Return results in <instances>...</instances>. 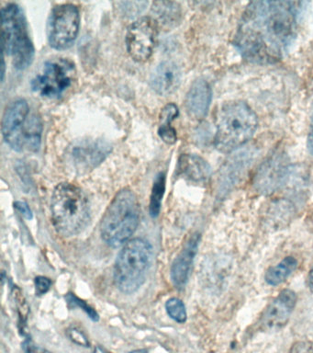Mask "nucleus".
Segmentation results:
<instances>
[{
	"label": "nucleus",
	"instance_id": "1",
	"mask_svg": "<svg viewBox=\"0 0 313 353\" xmlns=\"http://www.w3.org/2000/svg\"><path fill=\"white\" fill-rule=\"evenodd\" d=\"M298 4L290 1L250 3L235 37V46L241 54L257 63L281 60L296 38Z\"/></svg>",
	"mask_w": 313,
	"mask_h": 353
},
{
	"label": "nucleus",
	"instance_id": "2",
	"mask_svg": "<svg viewBox=\"0 0 313 353\" xmlns=\"http://www.w3.org/2000/svg\"><path fill=\"white\" fill-rule=\"evenodd\" d=\"M51 212L57 233L67 237L76 236L89 223V201L80 188L63 182L57 185L52 195Z\"/></svg>",
	"mask_w": 313,
	"mask_h": 353
},
{
	"label": "nucleus",
	"instance_id": "3",
	"mask_svg": "<svg viewBox=\"0 0 313 353\" xmlns=\"http://www.w3.org/2000/svg\"><path fill=\"white\" fill-rule=\"evenodd\" d=\"M5 142L17 152H37L42 143L43 123L28 102L18 99L5 110L1 124Z\"/></svg>",
	"mask_w": 313,
	"mask_h": 353
},
{
	"label": "nucleus",
	"instance_id": "4",
	"mask_svg": "<svg viewBox=\"0 0 313 353\" xmlns=\"http://www.w3.org/2000/svg\"><path fill=\"white\" fill-rule=\"evenodd\" d=\"M138 199L131 190H120L104 214L100 232L102 239L111 248L126 244L140 223Z\"/></svg>",
	"mask_w": 313,
	"mask_h": 353
},
{
	"label": "nucleus",
	"instance_id": "5",
	"mask_svg": "<svg viewBox=\"0 0 313 353\" xmlns=\"http://www.w3.org/2000/svg\"><path fill=\"white\" fill-rule=\"evenodd\" d=\"M258 125L254 110L243 101L224 105L219 113L215 146L222 153H230L254 137Z\"/></svg>",
	"mask_w": 313,
	"mask_h": 353
},
{
	"label": "nucleus",
	"instance_id": "6",
	"mask_svg": "<svg viewBox=\"0 0 313 353\" xmlns=\"http://www.w3.org/2000/svg\"><path fill=\"white\" fill-rule=\"evenodd\" d=\"M2 54L12 58L13 65L23 70L32 65L35 49L21 8L9 3L1 8Z\"/></svg>",
	"mask_w": 313,
	"mask_h": 353
},
{
	"label": "nucleus",
	"instance_id": "7",
	"mask_svg": "<svg viewBox=\"0 0 313 353\" xmlns=\"http://www.w3.org/2000/svg\"><path fill=\"white\" fill-rule=\"evenodd\" d=\"M153 261V248L142 239L129 240L117 256L114 281L117 288L126 294L138 291L147 280Z\"/></svg>",
	"mask_w": 313,
	"mask_h": 353
},
{
	"label": "nucleus",
	"instance_id": "8",
	"mask_svg": "<svg viewBox=\"0 0 313 353\" xmlns=\"http://www.w3.org/2000/svg\"><path fill=\"white\" fill-rule=\"evenodd\" d=\"M76 72L75 63L68 58L46 61L42 71L32 79V90L45 98H59L72 85Z\"/></svg>",
	"mask_w": 313,
	"mask_h": 353
},
{
	"label": "nucleus",
	"instance_id": "9",
	"mask_svg": "<svg viewBox=\"0 0 313 353\" xmlns=\"http://www.w3.org/2000/svg\"><path fill=\"white\" fill-rule=\"evenodd\" d=\"M80 28V12L76 5H57L51 11L47 24L48 41L56 50H67L75 43Z\"/></svg>",
	"mask_w": 313,
	"mask_h": 353
},
{
	"label": "nucleus",
	"instance_id": "10",
	"mask_svg": "<svg viewBox=\"0 0 313 353\" xmlns=\"http://www.w3.org/2000/svg\"><path fill=\"white\" fill-rule=\"evenodd\" d=\"M159 33V24L153 17H142L129 26L125 43L128 54L136 62L152 57Z\"/></svg>",
	"mask_w": 313,
	"mask_h": 353
},
{
	"label": "nucleus",
	"instance_id": "11",
	"mask_svg": "<svg viewBox=\"0 0 313 353\" xmlns=\"http://www.w3.org/2000/svg\"><path fill=\"white\" fill-rule=\"evenodd\" d=\"M296 294L292 290L279 292L261 316V327L266 330H277L285 327L295 308Z\"/></svg>",
	"mask_w": 313,
	"mask_h": 353
},
{
	"label": "nucleus",
	"instance_id": "12",
	"mask_svg": "<svg viewBox=\"0 0 313 353\" xmlns=\"http://www.w3.org/2000/svg\"><path fill=\"white\" fill-rule=\"evenodd\" d=\"M288 165L282 154L270 157L263 163L255 179V188L261 194H271L287 181Z\"/></svg>",
	"mask_w": 313,
	"mask_h": 353
},
{
	"label": "nucleus",
	"instance_id": "13",
	"mask_svg": "<svg viewBox=\"0 0 313 353\" xmlns=\"http://www.w3.org/2000/svg\"><path fill=\"white\" fill-rule=\"evenodd\" d=\"M180 68L171 61L159 63L151 77L150 84L153 90L161 96H169L174 93L181 82Z\"/></svg>",
	"mask_w": 313,
	"mask_h": 353
},
{
	"label": "nucleus",
	"instance_id": "14",
	"mask_svg": "<svg viewBox=\"0 0 313 353\" xmlns=\"http://www.w3.org/2000/svg\"><path fill=\"white\" fill-rule=\"evenodd\" d=\"M211 101V90L204 79H197L192 84L186 94L185 106L186 112L195 120H202L208 113Z\"/></svg>",
	"mask_w": 313,
	"mask_h": 353
},
{
	"label": "nucleus",
	"instance_id": "15",
	"mask_svg": "<svg viewBox=\"0 0 313 353\" xmlns=\"http://www.w3.org/2000/svg\"><path fill=\"white\" fill-rule=\"evenodd\" d=\"M199 236L196 234L188 240L184 250L173 262L171 268V279L173 283L178 288H183L188 283L191 274L192 263L196 256Z\"/></svg>",
	"mask_w": 313,
	"mask_h": 353
},
{
	"label": "nucleus",
	"instance_id": "16",
	"mask_svg": "<svg viewBox=\"0 0 313 353\" xmlns=\"http://www.w3.org/2000/svg\"><path fill=\"white\" fill-rule=\"evenodd\" d=\"M109 150V145L106 143L96 141L76 146L73 149V157L78 164L87 168H94L105 159Z\"/></svg>",
	"mask_w": 313,
	"mask_h": 353
},
{
	"label": "nucleus",
	"instance_id": "17",
	"mask_svg": "<svg viewBox=\"0 0 313 353\" xmlns=\"http://www.w3.org/2000/svg\"><path fill=\"white\" fill-rule=\"evenodd\" d=\"M295 207L288 200H277L268 207L265 217L266 228L279 230L290 225L295 215Z\"/></svg>",
	"mask_w": 313,
	"mask_h": 353
},
{
	"label": "nucleus",
	"instance_id": "18",
	"mask_svg": "<svg viewBox=\"0 0 313 353\" xmlns=\"http://www.w3.org/2000/svg\"><path fill=\"white\" fill-rule=\"evenodd\" d=\"M178 170L186 178L195 182H205L211 178V168L204 159L196 154H183Z\"/></svg>",
	"mask_w": 313,
	"mask_h": 353
},
{
	"label": "nucleus",
	"instance_id": "19",
	"mask_svg": "<svg viewBox=\"0 0 313 353\" xmlns=\"http://www.w3.org/2000/svg\"><path fill=\"white\" fill-rule=\"evenodd\" d=\"M296 268H298V261L293 256H287L279 263L269 268L266 273V281L271 286L279 285L295 272Z\"/></svg>",
	"mask_w": 313,
	"mask_h": 353
},
{
	"label": "nucleus",
	"instance_id": "20",
	"mask_svg": "<svg viewBox=\"0 0 313 353\" xmlns=\"http://www.w3.org/2000/svg\"><path fill=\"white\" fill-rule=\"evenodd\" d=\"M152 10L155 16L153 19L158 24H175L181 16L180 7L175 2H155L153 3Z\"/></svg>",
	"mask_w": 313,
	"mask_h": 353
},
{
	"label": "nucleus",
	"instance_id": "21",
	"mask_svg": "<svg viewBox=\"0 0 313 353\" xmlns=\"http://www.w3.org/2000/svg\"><path fill=\"white\" fill-rule=\"evenodd\" d=\"M166 190V174L160 172L153 181L152 193L150 197V214L156 218L160 214L162 200Z\"/></svg>",
	"mask_w": 313,
	"mask_h": 353
},
{
	"label": "nucleus",
	"instance_id": "22",
	"mask_svg": "<svg viewBox=\"0 0 313 353\" xmlns=\"http://www.w3.org/2000/svg\"><path fill=\"white\" fill-rule=\"evenodd\" d=\"M166 309L169 316L175 322L183 324L186 321V306L178 298L172 297L167 300Z\"/></svg>",
	"mask_w": 313,
	"mask_h": 353
},
{
	"label": "nucleus",
	"instance_id": "23",
	"mask_svg": "<svg viewBox=\"0 0 313 353\" xmlns=\"http://www.w3.org/2000/svg\"><path fill=\"white\" fill-rule=\"evenodd\" d=\"M65 299H67L70 308L79 307L83 309V310L89 314V316L93 321H98V319H100L97 312H96L91 306L87 305L86 302H84L83 300H80L78 297H76L75 294H68Z\"/></svg>",
	"mask_w": 313,
	"mask_h": 353
},
{
	"label": "nucleus",
	"instance_id": "24",
	"mask_svg": "<svg viewBox=\"0 0 313 353\" xmlns=\"http://www.w3.org/2000/svg\"><path fill=\"white\" fill-rule=\"evenodd\" d=\"M178 112H178L177 105L174 103L167 104L166 106H164L163 110H161L160 117H159L160 124H162V125H170L172 121L177 117Z\"/></svg>",
	"mask_w": 313,
	"mask_h": 353
},
{
	"label": "nucleus",
	"instance_id": "25",
	"mask_svg": "<svg viewBox=\"0 0 313 353\" xmlns=\"http://www.w3.org/2000/svg\"><path fill=\"white\" fill-rule=\"evenodd\" d=\"M158 134L161 139L167 145H173V143L177 142V131H175V129L171 124L170 125H162L160 124L158 129Z\"/></svg>",
	"mask_w": 313,
	"mask_h": 353
},
{
	"label": "nucleus",
	"instance_id": "26",
	"mask_svg": "<svg viewBox=\"0 0 313 353\" xmlns=\"http://www.w3.org/2000/svg\"><path fill=\"white\" fill-rule=\"evenodd\" d=\"M68 338L74 343L79 345V346L89 347L90 346L89 339L85 335L84 332L76 327H71L67 330Z\"/></svg>",
	"mask_w": 313,
	"mask_h": 353
},
{
	"label": "nucleus",
	"instance_id": "27",
	"mask_svg": "<svg viewBox=\"0 0 313 353\" xmlns=\"http://www.w3.org/2000/svg\"><path fill=\"white\" fill-rule=\"evenodd\" d=\"M35 288H36V294H45L51 288L52 281L50 279L43 277V276H38L35 278Z\"/></svg>",
	"mask_w": 313,
	"mask_h": 353
},
{
	"label": "nucleus",
	"instance_id": "28",
	"mask_svg": "<svg viewBox=\"0 0 313 353\" xmlns=\"http://www.w3.org/2000/svg\"><path fill=\"white\" fill-rule=\"evenodd\" d=\"M288 353H313V341L296 342Z\"/></svg>",
	"mask_w": 313,
	"mask_h": 353
},
{
	"label": "nucleus",
	"instance_id": "29",
	"mask_svg": "<svg viewBox=\"0 0 313 353\" xmlns=\"http://www.w3.org/2000/svg\"><path fill=\"white\" fill-rule=\"evenodd\" d=\"M15 208L23 215L27 219H32V212L28 204L23 203V201H16L14 203Z\"/></svg>",
	"mask_w": 313,
	"mask_h": 353
},
{
	"label": "nucleus",
	"instance_id": "30",
	"mask_svg": "<svg viewBox=\"0 0 313 353\" xmlns=\"http://www.w3.org/2000/svg\"><path fill=\"white\" fill-rule=\"evenodd\" d=\"M23 349L25 353H36L38 347L35 346L31 339H27L23 343Z\"/></svg>",
	"mask_w": 313,
	"mask_h": 353
},
{
	"label": "nucleus",
	"instance_id": "31",
	"mask_svg": "<svg viewBox=\"0 0 313 353\" xmlns=\"http://www.w3.org/2000/svg\"><path fill=\"white\" fill-rule=\"evenodd\" d=\"M307 150H309L310 154L313 156V118L312 121V125H310L309 137H307Z\"/></svg>",
	"mask_w": 313,
	"mask_h": 353
},
{
	"label": "nucleus",
	"instance_id": "32",
	"mask_svg": "<svg viewBox=\"0 0 313 353\" xmlns=\"http://www.w3.org/2000/svg\"><path fill=\"white\" fill-rule=\"evenodd\" d=\"M307 285H309L310 292L313 294V267L312 269L310 270L309 277H307Z\"/></svg>",
	"mask_w": 313,
	"mask_h": 353
},
{
	"label": "nucleus",
	"instance_id": "33",
	"mask_svg": "<svg viewBox=\"0 0 313 353\" xmlns=\"http://www.w3.org/2000/svg\"><path fill=\"white\" fill-rule=\"evenodd\" d=\"M94 353H111L109 352V350L104 349V347L100 346H97L95 347Z\"/></svg>",
	"mask_w": 313,
	"mask_h": 353
},
{
	"label": "nucleus",
	"instance_id": "34",
	"mask_svg": "<svg viewBox=\"0 0 313 353\" xmlns=\"http://www.w3.org/2000/svg\"><path fill=\"white\" fill-rule=\"evenodd\" d=\"M5 74V59L4 54H2V72H1V80L3 81Z\"/></svg>",
	"mask_w": 313,
	"mask_h": 353
},
{
	"label": "nucleus",
	"instance_id": "35",
	"mask_svg": "<svg viewBox=\"0 0 313 353\" xmlns=\"http://www.w3.org/2000/svg\"><path fill=\"white\" fill-rule=\"evenodd\" d=\"M36 353H52V352H49V350H47L40 349V347H38Z\"/></svg>",
	"mask_w": 313,
	"mask_h": 353
}]
</instances>
